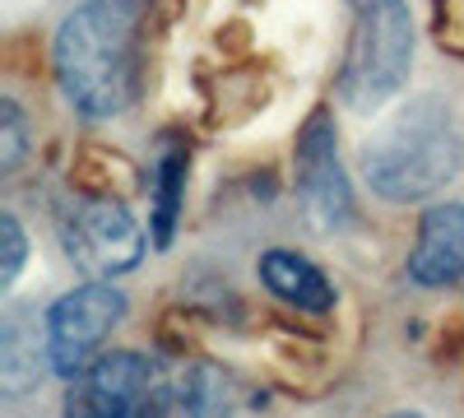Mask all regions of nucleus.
Here are the masks:
<instances>
[{
	"label": "nucleus",
	"mask_w": 464,
	"mask_h": 418,
	"mask_svg": "<svg viewBox=\"0 0 464 418\" xmlns=\"http://www.w3.org/2000/svg\"><path fill=\"white\" fill-rule=\"evenodd\" d=\"M65 256L74 270L89 275V284H107L116 275H130L144 260V228L121 200H80L65 219Z\"/></svg>",
	"instance_id": "obj_5"
},
{
	"label": "nucleus",
	"mask_w": 464,
	"mask_h": 418,
	"mask_svg": "<svg viewBox=\"0 0 464 418\" xmlns=\"http://www.w3.org/2000/svg\"><path fill=\"white\" fill-rule=\"evenodd\" d=\"M297 191H302V205H306V214H312V223L321 233H334V228H343L353 219V196H348L334 131H330L325 112H316V117L306 122L302 140H297Z\"/></svg>",
	"instance_id": "obj_7"
},
{
	"label": "nucleus",
	"mask_w": 464,
	"mask_h": 418,
	"mask_svg": "<svg viewBox=\"0 0 464 418\" xmlns=\"http://www.w3.org/2000/svg\"><path fill=\"white\" fill-rule=\"evenodd\" d=\"M385 418H428V413H413V409H400V413H385Z\"/></svg>",
	"instance_id": "obj_15"
},
{
	"label": "nucleus",
	"mask_w": 464,
	"mask_h": 418,
	"mask_svg": "<svg viewBox=\"0 0 464 418\" xmlns=\"http://www.w3.org/2000/svg\"><path fill=\"white\" fill-rule=\"evenodd\" d=\"M413 65V19L404 5H362L348 33V52H343V70H339V98L376 117L391 102Z\"/></svg>",
	"instance_id": "obj_3"
},
{
	"label": "nucleus",
	"mask_w": 464,
	"mask_h": 418,
	"mask_svg": "<svg viewBox=\"0 0 464 418\" xmlns=\"http://www.w3.org/2000/svg\"><path fill=\"white\" fill-rule=\"evenodd\" d=\"M126 316V297L116 293L111 284H84L65 297L52 302L47 312V335H52V363L56 376L74 382L84 376L102 354V339L116 330V321Z\"/></svg>",
	"instance_id": "obj_6"
},
{
	"label": "nucleus",
	"mask_w": 464,
	"mask_h": 418,
	"mask_svg": "<svg viewBox=\"0 0 464 418\" xmlns=\"http://www.w3.org/2000/svg\"><path fill=\"white\" fill-rule=\"evenodd\" d=\"M0 238H5V270H0V288H14V279L24 275V260H28V242H24V228L14 214L0 219Z\"/></svg>",
	"instance_id": "obj_14"
},
{
	"label": "nucleus",
	"mask_w": 464,
	"mask_h": 418,
	"mask_svg": "<svg viewBox=\"0 0 464 418\" xmlns=\"http://www.w3.org/2000/svg\"><path fill=\"white\" fill-rule=\"evenodd\" d=\"M459 168H464V140L441 98L404 102L362 144V177L391 205H413L446 191L459 177Z\"/></svg>",
	"instance_id": "obj_2"
},
{
	"label": "nucleus",
	"mask_w": 464,
	"mask_h": 418,
	"mask_svg": "<svg viewBox=\"0 0 464 418\" xmlns=\"http://www.w3.org/2000/svg\"><path fill=\"white\" fill-rule=\"evenodd\" d=\"M181 181H186V154H181V149H168L163 163H159V214H153V242H159V247H168V242H172Z\"/></svg>",
	"instance_id": "obj_12"
},
{
	"label": "nucleus",
	"mask_w": 464,
	"mask_h": 418,
	"mask_svg": "<svg viewBox=\"0 0 464 418\" xmlns=\"http://www.w3.org/2000/svg\"><path fill=\"white\" fill-rule=\"evenodd\" d=\"M260 279L275 297L293 302V307H302V312H330L334 307L330 279L297 251H265L260 256Z\"/></svg>",
	"instance_id": "obj_10"
},
{
	"label": "nucleus",
	"mask_w": 464,
	"mask_h": 418,
	"mask_svg": "<svg viewBox=\"0 0 464 418\" xmlns=\"http://www.w3.org/2000/svg\"><path fill=\"white\" fill-rule=\"evenodd\" d=\"M56 80L74 112L102 122L140 89V10L84 5L56 33Z\"/></svg>",
	"instance_id": "obj_1"
},
{
	"label": "nucleus",
	"mask_w": 464,
	"mask_h": 418,
	"mask_svg": "<svg viewBox=\"0 0 464 418\" xmlns=\"http://www.w3.org/2000/svg\"><path fill=\"white\" fill-rule=\"evenodd\" d=\"M47 372H56L47 321H37L33 312H10L0 326V386H5V395L33 391Z\"/></svg>",
	"instance_id": "obj_9"
},
{
	"label": "nucleus",
	"mask_w": 464,
	"mask_h": 418,
	"mask_svg": "<svg viewBox=\"0 0 464 418\" xmlns=\"http://www.w3.org/2000/svg\"><path fill=\"white\" fill-rule=\"evenodd\" d=\"M168 404L172 386L163 363L135 349H111L70 382L65 418H168Z\"/></svg>",
	"instance_id": "obj_4"
},
{
	"label": "nucleus",
	"mask_w": 464,
	"mask_h": 418,
	"mask_svg": "<svg viewBox=\"0 0 464 418\" xmlns=\"http://www.w3.org/2000/svg\"><path fill=\"white\" fill-rule=\"evenodd\" d=\"M24 163V112L14 102H0V168L14 172Z\"/></svg>",
	"instance_id": "obj_13"
},
{
	"label": "nucleus",
	"mask_w": 464,
	"mask_h": 418,
	"mask_svg": "<svg viewBox=\"0 0 464 418\" xmlns=\"http://www.w3.org/2000/svg\"><path fill=\"white\" fill-rule=\"evenodd\" d=\"M186 409L190 418H237V382L218 367H196L186 382Z\"/></svg>",
	"instance_id": "obj_11"
},
{
	"label": "nucleus",
	"mask_w": 464,
	"mask_h": 418,
	"mask_svg": "<svg viewBox=\"0 0 464 418\" xmlns=\"http://www.w3.org/2000/svg\"><path fill=\"white\" fill-rule=\"evenodd\" d=\"M409 275L428 288L464 279V205H432L418 223V242L409 256Z\"/></svg>",
	"instance_id": "obj_8"
}]
</instances>
